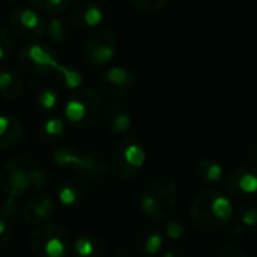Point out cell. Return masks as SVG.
Returning <instances> with one entry per match:
<instances>
[{
	"label": "cell",
	"instance_id": "484cf974",
	"mask_svg": "<svg viewBox=\"0 0 257 257\" xmlns=\"http://www.w3.org/2000/svg\"><path fill=\"white\" fill-rule=\"evenodd\" d=\"M71 0H27V3L41 12H47V14H59L63 12Z\"/></svg>",
	"mask_w": 257,
	"mask_h": 257
},
{
	"label": "cell",
	"instance_id": "d590c367",
	"mask_svg": "<svg viewBox=\"0 0 257 257\" xmlns=\"http://www.w3.org/2000/svg\"><path fill=\"white\" fill-rule=\"evenodd\" d=\"M248 152H250V155L254 158L257 161V140L256 142H253L251 145H250V149H248Z\"/></svg>",
	"mask_w": 257,
	"mask_h": 257
},
{
	"label": "cell",
	"instance_id": "f1b7e54d",
	"mask_svg": "<svg viewBox=\"0 0 257 257\" xmlns=\"http://www.w3.org/2000/svg\"><path fill=\"white\" fill-rule=\"evenodd\" d=\"M166 235L173 239V241H179V239H184L187 236V227L181 223V221H169L167 220V224H166Z\"/></svg>",
	"mask_w": 257,
	"mask_h": 257
},
{
	"label": "cell",
	"instance_id": "277c9868",
	"mask_svg": "<svg viewBox=\"0 0 257 257\" xmlns=\"http://www.w3.org/2000/svg\"><path fill=\"white\" fill-rule=\"evenodd\" d=\"M176 181L169 175H158L146 185L140 199V208L143 214L152 221L164 223L172 217L176 208Z\"/></svg>",
	"mask_w": 257,
	"mask_h": 257
},
{
	"label": "cell",
	"instance_id": "9c48e42d",
	"mask_svg": "<svg viewBox=\"0 0 257 257\" xmlns=\"http://www.w3.org/2000/svg\"><path fill=\"white\" fill-rule=\"evenodd\" d=\"M117 50V35L111 27H101L89 35L83 45L84 59L96 66L107 65L113 60Z\"/></svg>",
	"mask_w": 257,
	"mask_h": 257
},
{
	"label": "cell",
	"instance_id": "e575fe53",
	"mask_svg": "<svg viewBox=\"0 0 257 257\" xmlns=\"http://www.w3.org/2000/svg\"><path fill=\"white\" fill-rule=\"evenodd\" d=\"M113 257H133V254L126 250V248H117L114 251V256Z\"/></svg>",
	"mask_w": 257,
	"mask_h": 257
},
{
	"label": "cell",
	"instance_id": "7c38bea8",
	"mask_svg": "<svg viewBox=\"0 0 257 257\" xmlns=\"http://www.w3.org/2000/svg\"><path fill=\"white\" fill-rule=\"evenodd\" d=\"M226 190L236 199H251L256 196L257 166L245 164L232 170L226 178Z\"/></svg>",
	"mask_w": 257,
	"mask_h": 257
},
{
	"label": "cell",
	"instance_id": "2e32d148",
	"mask_svg": "<svg viewBox=\"0 0 257 257\" xmlns=\"http://www.w3.org/2000/svg\"><path fill=\"white\" fill-rule=\"evenodd\" d=\"M164 238L161 232L152 226L140 229L134 236V247L137 253L143 257H154L161 253Z\"/></svg>",
	"mask_w": 257,
	"mask_h": 257
},
{
	"label": "cell",
	"instance_id": "4fadbf2b",
	"mask_svg": "<svg viewBox=\"0 0 257 257\" xmlns=\"http://www.w3.org/2000/svg\"><path fill=\"white\" fill-rule=\"evenodd\" d=\"M56 203L48 194H39L26 202L23 208V218L30 226L45 224L54 214Z\"/></svg>",
	"mask_w": 257,
	"mask_h": 257
},
{
	"label": "cell",
	"instance_id": "d6a6232c",
	"mask_svg": "<svg viewBox=\"0 0 257 257\" xmlns=\"http://www.w3.org/2000/svg\"><path fill=\"white\" fill-rule=\"evenodd\" d=\"M12 241V229L0 220V251H3Z\"/></svg>",
	"mask_w": 257,
	"mask_h": 257
},
{
	"label": "cell",
	"instance_id": "6da1fadb",
	"mask_svg": "<svg viewBox=\"0 0 257 257\" xmlns=\"http://www.w3.org/2000/svg\"><path fill=\"white\" fill-rule=\"evenodd\" d=\"M233 217V206L221 191L208 188L196 194L190 205L191 224L203 232L212 233L227 226Z\"/></svg>",
	"mask_w": 257,
	"mask_h": 257
},
{
	"label": "cell",
	"instance_id": "5bb4252c",
	"mask_svg": "<svg viewBox=\"0 0 257 257\" xmlns=\"http://www.w3.org/2000/svg\"><path fill=\"white\" fill-rule=\"evenodd\" d=\"M104 21V11L95 0H84L71 11V23L78 29H96Z\"/></svg>",
	"mask_w": 257,
	"mask_h": 257
},
{
	"label": "cell",
	"instance_id": "cb8c5ba5",
	"mask_svg": "<svg viewBox=\"0 0 257 257\" xmlns=\"http://www.w3.org/2000/svg\"><path fill=\"white\" fill-rule=\"evenodd\" d=\"M48 39L54 44H63L69 38V26L62 17H51L47 21V30H45Z\"/></svg>",
	"mask_w": 257,
	"mask_h": 257
},
{
	"label": "cell",
	"instance_id": "52a82bcc",
	"mask_svg": "<svg viewBox=\"0 0 257 257\" xmlns=\"http://www.w3.org/2000/svg\"><path fill=\"white\" fill-rule=\"evenodd\" d=\"M146 163V152L143 146L134 139L120 140L111 154V170L122 181L136 179Z\"/></svg>",
	"mask_w": 257,
	"mask_h": 257
},
{
	"label": "cell",
	"instance_id": "9a60e30c",
	"mask_svg": "<svg viewBox=\"0 0 257 257\" xmlns=\"http://www.w3.org/2000/svg\"><path fill=\"white\" fill-rule=\"evenodd\" d=\"M23 77L18 68L0 63V96L6 101H17L23 95Z\"/></svg>",
	"mask_w": 257,
	"mask_h": 257
},
{
	"label": "cell",
	"instance_id": "44dd1931",
	"mask_svg": "<svg viewBox=\"0 0 257 257\" xmlns=\"http://www.w3.org/2000/svg\"><path fill=\"white\" fill-rule=\"evenodd\" d=\"M65 133H66V126H65V122L60 119V117H56V116H48L39 126V140L45 145H50V146H56L59 145L63 137H65Z\"/></svg>",
	"mask_w": 257,
	"mask_h": 257
},
{
	"label": "cell",
	"instance_id": "4dcf8cb0",
	"mask_svg": "<svg viewBox=\"0 0 257 257\" xmlns=\"http://www.w3.org/2000/svg\"><path fill=\"white\" fill-rule=\"evenodd\" d=\"M20 197H12V196H6V199L2 202L0 205V214L3 217H14L18 211V206H20V202H18Z\"/></svg>",
	"mask_w": 257,
	"mask_h": 257
},
{
	"label": "cell",
	"instance_id": "d6986e66",
	"mask_svg": "<svg viewBox=\"0 0 257 257\" xmlns=\"http://www.w3.org/2000/svg\"><path fill=\"white\" fill-rule=\"evenodd\" d=\"M23 137V123L14 114H0V149L15 146Z\"/></svg>",
	"mask_w": 257,
	"mask_h": 257
},
{
	"label": "cell",
	"instance_id": "8992f818",
	"mask_svg": "<svg viewBox=\"0 0 257 257\" xmlns=\"http://www.w3.org/2000/svg\"><path fill=\"white\" fill-rule=\"evenodd\" d=\"M29 245L38 257H66L72 251L74 242L71 233L63 226L45 223L32 230Z\"/></svg>",
	"mask_w": 257,
	"mask_h": 257
},
{
	"label": "cell",
	"instance_id": "f546056e",
	"mask_svg": "<svg viewBox=\"0 0 257 257\" xmlns=\"http://www.w3.org/2000/svg\"><path fill=\"white\" fill-rule=\"evenodd\" d=\"M136 8L145 11V12H157L163 9L170 0H130Z\"/></svg>",
	"mask_w": 257,
	"mask_h": 257
},
{
	"label": "cell",
	"instance_id": "7a4b0ae2",
	"mask_svg": "<svg viewBox=\"0 0 257 257\" xmlns=\"http://www.w3.org/2000/svg\"><path fill=\"white\" fill-rule=\"evenodd\" d=\"M48 184V172L32 157L18 155L0 172V187L6 196L21 197L30 190L42 191Z\"/></svg>",
	"mask_w": 257,
	"mask_h": 257
},
{
	"label": "cell",
	"instance_id": "ffe728a7",
	"mask_svg": "<svg viewBox=\"0 0 257 257\" xmlns=\"http://www.w3.org/2000/svg\"><path fill=\"white\" fill-rule=\"evenodd\" d=\"M72 253L75 257H104L105 244L96 235H81L74 241Z\"/></svg>",
	"mask_w": 257,
	"mask_h": 257
},
{
	"label": "cell",
	"instance_id": "d4e9b609",
	"mask_svg": "<svg viewBox=\"0 0 257 257\" xmlns=\"http://www.w3.org/2000/svg\"><path fill=\"white\" fill-rule=\"evenodd\" d=\"M56 75H57L59 81L62 83V86L68 90H77V89H80V86L83 83V77L77 69L62 65V63L56 69Z\"/></svg>",
	"mask_w": 257,
	"mask_h": 257
},
{
	"label": "cell",
	"instance_id": "603a6c76",
	"mask_svg": "<svg viewBox=\"0 0 257 257\" xmlns=\"http://www.w3.org/2000/svg\"><path fill=\"white\" fill-rule=\"evenodd\" d=\"M223 176V167L218 161L205 158L197 163L196 178L205 185H215Z\"/></svg>",
	"mask_w": 257,
	"mask_h": 257
},
{
	"label": "cell",
	"instance_id": "5b68a950",
	"mask_svg": "<svg viewBox=\"0 0 257 257\" xmlns=\"http://www.w3.org/2000/svg\"><path fill=\"white\" fill-rule=\"evenodd\" d=\"M104 105L101 96L90 87L77 89L68 99L63 108V116L75 128H90L102 116Z\"/></svg>",
	"mask_w": 257,
	"mask_h": 257
},
{
	"label": "cell",
	"instance_id": "8fae6325",
	"mask_svg": "<svg viewBox=\"0 0 257 257\" xmlns=\"http://www.w3.org/2000/svg\"><path fill=\"white\" fill-rule=\"evenodd\" d=\"M99 89L104 96L120 99L137 89V77L125 66H113L99 77Z\"/></svg>",
	"mask_w": 257,
	"mask_h": 257
},
{
	"label": "cell",
	"instance_id": "e0dca14e",
	"mask_svg": "<svg viewBox=\"0 0 257 257\" xmlns=\"http://www.w3.org/2000/svg\"><path fill=\"white\" fill-rule=\"evenodd\" d=\"M104 119H105V126L114 136L126 134L131 128V123H133L128 108L119 102H114V104L107 107Z\"/></svg>",
	"mask_w": 257,
	"mask_h": 257
},
{
	"label": "cell",
	"instance_id": "30bf717a",
	"mask_svg": "<svg viewBox=\"0 0 257 257\" xmlns=\"http://www.w3.org/2000/svg\"><path fill=\"white\" fill-rule=\"evenodd\" d=\"M9 27L15 35L27 41H35L39 39L42 35H45L47 21L32 6H21V8H15L11 12Z\"/></svg>",
	"mask_w": 257,
	"mask_h": 257
},
{
	"label": "cell",
	"instance_id": "ba28073f",
	"mask_svg": "<svg viewBox=\"0 0 257 257\" xmlns=\"http://www.w3.org/2000/svg\"><path fill=\"white\" fill-rule=\"evenodd\" d=\"M20 66L32 75H47L56 72L60 62L53 48L47 47L42 42H29L18 51Z\"/></svg>",
	"mask_w": 257,
	"mask_h": 257
},
{
	"label": "cell",
	"instance_id": "7402d4cb",
	"mask_svg": "<svg viewBox=\"0 0 257 257\" xmlns=\"http://www.w3.org/2000/svg\"><path fill=\"white\" fill-rule=\"evenodd\" d=\"M33 99L38 107V111L44 116L53 114L60 104L57 90L48 86H38L33 92Z\"/></svg>",
	"mask_w": 257,
	"mask_h": 257
},
{
	"label": "cell",
	"instance_id": "ac0fdd59",
	"mask_svg": "<svg viewBox=\"0 0 257 257\" xmlns=\"http://www.w3.org/2000/svg\"><path fill=\"white\" fill-rule=\"evenodd\" d=\"M59 202L65 206H75L87 199V188L78 179H65L56 190Z\"/></svg>",
	"mask_w": 257,
	"mask_h": 257
},
{
	"label": "cell",
	"instance_id": "1f68e13d",
	"mask_svg": "<svg viewBox=\"0 0 257 257\" xmlns=\"http://www.w3.org/2000/svg\"><path fill=\"white\" fill-rule=\"evenodd\" d=\"M217 257H250V254L238 245H224L220 248Z\"/></svg>",
	"mask_w": 257,
	"mask_h": 257
},
{
	"label": "cell",
	"instance_id": "8d00e7d4",
	"mask_svg": "<svg viewBox=\"0 0 257 257\" xmlns=\"http://www.w3.org/2000/svg\"><path fill=\"white\" fill-rule=\"evenodd\" d=\"M5 3H8V5H11V3H15L17 0H3Z\"/></svg>",
	"mask_w": 257,
	"mask_h": 257
},
{
	"label": "cell",
	"instance_id": "836d02e7",
	"mask_svg": "<svg viewBox=\"0 0 257 257\" xmlns=\"http://www.w3.org/2000/svg\"><path fill=\"white\" fill-rule=\"evenodd\" d=\"M161 257H185V254H184V251H181L178 248H170V250H166Z\"/></svg>",
	"mask_w": 257,
	"mask_h": 257
},
{
	"label": "cell",
	"instance_id": "4316f807",
	"mask_svg": "<svg viewBox=\"0 0 257 257\" xmlns=\"http://www.w3.org/2000/svg\"><path fill=\"white\" fill-rule=\"evenodd\" d=\"M239 224L245 227H257V202H248L238 211Z\"/></svg>",
	"mask_w": 257,
	"mask_h": 257
},
{
	"label": "cell",
	"instance_id": "83f0119b",
	"mask_svg": "<svg viewBox=\"0 0 257 257\" xmlns=\"http://www.w3.org/2000/svg\"><path fill=\"white\" fill-rule=\"evenodd\" d=\"M15 45V33L11 27H0V63H3Z\"/></svg>",
	"mask_w": 257,
	"mask_h": 257
},
{
	"label": "cell",
	"instance_id": "3957f363",
	"mask_svg": "<svg viewBox=\"0 0 257 257\" xmlns=\"http://www.w3.org/2000/svg\"><path fill=\"white\" fill-rule=\"evenodd\" d=\"M51 160L56 166L71 170L80 179L104 182L111 173V164L104 155L95 151H81L74 146H59L53 151Z\"/></svg>",
	"mask_w": 257,
	"mask_h": 257
}]
</instances>
